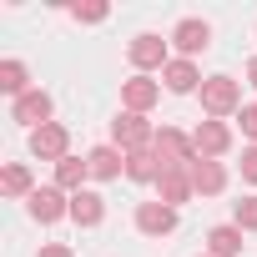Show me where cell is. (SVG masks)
Wrapping results in <instances>:
<instances>
[{
  "instance_id": "obj_1",
  "label": "cell",
  "mask_w": 257,
  "mask_h": 257,
  "mask_svg": "<svg viewBox=\"0 0 257 257\" xmlns=\"http://www.w3.org/2000/svg\"><path fill=\"white\" fill-rule=\"evenodd\" d=\"M202 111H212V116L237 111V81H232V76H212V81H202Z\"/></svg>"
},
{
  "instance_id": "obj_2",
  "label": "cell",
  "mask_w": 257,
  "mask_h": 257,
  "mask_svg": "<svg viewBox=\"0 0 257 257\" xmlns=\"http://www.w3.org/2000/svg\"><path fill=\"white\" fill-rule=\"evenodd\" d=\"M116 142L126 147V152H147V142H152V126H147V116H137V111H126V116H116Z\"/></svg>"
},
{
  "instance_id": "obj_3",
  "label": "cell",
  "mask_w": 257,
  "mask_h": 257,
  "mask_svg": "<svg viewBox=\"0 0 257 257\" xmlns=\"http://www.w3.org/2000/svg\"><path fill=\"white\" fill-rule=\"evenodd\" d=\"M71 212V197H61V187H36L31 192V217L36 222H56Z\"/></svg>"
},
{
  "instance_id": "obj_4",
  "label": "cell",
  "mask_w": 257,
  "mask_h": 257,
  "mask_svg": "<svg viewBox=\"0 0 257 257\" xmlns=\"http://www.w3.org/2000/svg\"><path fill=\"white\" fill-rule=\"evenodd\" d=\"M137 227H142L147 237H162V232L177 227V207H167V202H142V207H137Z\"/></svg>"
},
{
  "instance_id": "obj_5",
  "label": "cell",
  "mask_w": 257,
  "mask_h": 257,
  "mask_svg": "<svg viewBox=\"0 0 257 257\" xmlns=\"http://www.w3.org/2000/svg\"><path fill=\"white\" fill-rule=\"evenodd\" d=\"M192 147H197V157L212 162V157H222V152L232 147V132H227L222 121H202V126H197V137H192Z\"/></svg>"
},
{
  "instance_id": "obj_6",
  "label": "cell",
  "mask_w": 257,
  "mask_h": 257,
  "mask_svg": "<svg viewBox=\"0 0 257 257\" xmlns=\"http://www.w3.org/2000/svg\"><path fill=\"white\" fill-rule=\"evenodd\" d=\"M31 152L41 162H66V126H41V132H31Z\"/></svg>"
},
{
  "instance_id": "obj_7",
  "label": "cell",
  "mask_w": 257,
  "mask_h": 257,
  "mask_svg": "<svg viewBox=\"0 0 257 257\" xmlns=\"http://www.w3.org/2000/svg\"><path fill=\"white\" fill-rule=\"evenodd\" d=\"M11 116L41 132V126H51V96H46V91H26V96L16 101V111H11Z\"/></svg>"
},
{
  "instance_id": "obj_8",
  "label": "cell",
  "mask_w": 257,
  "mask_h": 257,
  "mask_svg": "<svg viewBox=\"0 0 257 257\" xmlns=\"http://www.w3.org/2000/svg\"><path fill=\"white\" fill-rule=\"evenodd\" d=\"M172 41H177V51H182V56H197V51H207V46H212V26H207V21H177Z\"/></svg>"
},
{
  "instance_id": "obj_9",
  "label": "cell",
  "mask_w": 257,
  "mask_h": 257,
  "mask_svg": "<svg viewBox=\"0 0 257 257\" xmlns=\"http://www.w3.org/2000/svg\"><path fill=\"white\" fill-rule=\"evenodd\" d=\"M157 187H162V202L167 207H177V202H187L197 187H192V177H187V167H167L162 177H157Z\"/></svg>"
},
{
  "instance_id": "obj_10",
  "label": "cell",
  "mask_w": 257,
  "mask_h": 257,
  "mask_svg": "<svg viewBox=\"0 0 257 257\" xmlns=\"http://www.w3.org/2000/svg\"><path fill=\"white\" fill-rule=\"evenodd\" d=\"M121 96H126V106H132V111L142 116V111H147V106H152V101L162 96V86H157L152 76H132V81L121 86Z\"/></svg>"
},
{
  "instance_id": "obj_11",
  "label": "cell",
  "mask_w": 257,
  "mask_h": 257,
  "mask_svg": "<svg viewBox=\"0 0 257 257\" xmlns=\"http://www.w3.org/2000/svg\"><path fill=\"white\" fill-rule=\"evenodd\" d=\"M86 167H91V177L111 182V177H121V172H126V157H121L116 147H96V152L86 157Z\"/></svg>"
},
{
  "instance_id": "obj_12",
  "label": "cell",
  "mask_w": 257,
  "mask_h": 257,
  "mask_svg": "<svg viewBox=\"0 0 257 257\" xmlns=\"http://www.w3.org/2000/svg\"><path fill=\"white\" fill-rule=\"evenodd\" d=\"M187 177H192V187H197V192H207V197H217V192H222V182H227V177H222V167H217V162H207V157H197V162L187 167Z\"/></svg>"
},
{
  "instance_id": "obj_13",
  "label": "cell",
  "mask_w": 257,
  "mask_h": 257,
  "mask_svg": "<svg viewBox=\"0 0 257 257\" xmlns=\"http://www.w3.org/2000/svg\"><path fill=\"white\" fill-rule=\"evenodd\" d=\"M162 172H167L162 157H152V152H126V177H132V182H157Z\"/></svg>"
},
{
  "instance_id": "obj_14",
  "label": "cell",
  "mask_w": 257,
  "mask_h": 257,
  "mask_svg": "<svg viewBox=\"0 0 257 257\" xmlns=\"http://www.w3.org/2000/svg\"><path fill=\"white\" fill-rule=\"evenodd\" d=\"M132 61H137V66H162V71H167V41H162V36H137V41H132Z\"/></svg>"
},
{
  "instance_id": "obj_15",
  "label": "cell",
  "mask_w": 257,
  "mask_h": 257,
  "mask_svg": "<svg viewBox=\"0 0 257 257\" xmlns=\"http://www.w3.org/2000/svg\"><path fill=\"white\" fill-rule=\"evenodd\" d=\"M71 217H76L81 227H96V222L106 217V207H101L96 192H71Z\"/></svg>"
},
{
  "instance_id": "obj_16",
  "label": "cell",
  "mask_w": 257,
  "mask_h": 257,
  "mask_svg": "<svg viewBox=\"0 0 257 257\" xmlns=\"http://www.w3.org/2000/svg\"><path fill=\"white\" fill-rule=\"evenodd\" d=\"M207 247H212V257H237L242 252V227L232 222V227H212L207 232Z\"/></svg>"
},
{
  "instance_id": "obj_17",
  "label": "cell",
  "mask_w": 257,
  "mask_h": 257,
  "mask_svg": "<svg viewBox=\"0 0 257 257\" xmlns=\"http://www.w3.org/2000/svg\"><path fill=\"white\" fill-rule=\"evenodd\" d=\"M162 76H167V91H192L197 86V66L192 61H167Z\"/></svg>"
},
{
  "instance_id": "obj_18",
  "label": "cell",
  "mask_w": 257,
  "mask_h": 257,
  "mask_svg": "<svg viewBox=\"0 0 257 257\" xmlns=\"http://www.w3.org/2000/svg\"><path fill=\"white\" fill-rule=\"evenodd\" d=\"M91 177V167L86 162H76V157H66V162H56V182L61 187H71V192H81V182Z\"/></svg>"
},
{
  "instance_id": "obj_19",
  "label": "cell",
  "mask_w": 257,
  "mask_h": 257,
  "mask_svg": "<svg viewBox=\"0 0 257 257\" xmlns=\"http://www.w3.org/2000/svg\"><path fill=\"white\" fill-rule=\"evenodd\" d=\"M0 86L21 101V96H26V66H21V61H0Z\"/></svg>"
},
{
  "instance_id": "obj_20",
  "label": "cell",
  "mask_w": 257,
  "mask_h": 257,
  "mask_svg": "<svg viewBox=\"0 0 257 257\" xmlns=\"http://www.w3.org/2000/svg\"><path fill=\"white\" fill-rule=\"evenodd\" d=\"M0 187H6L11 197H31V172H26V167H6V177H0Z\"/></svg>"
},
{
  "instance_id": "obj_21",
  "label": "cell",
  "mask_w": 257,
  "mask_h": 257,
  "mask_svg": "<svg viewBox=\"0 0 257 257\" xmlns=\"http://www.w3.org/2000/svg\"><path fill=\"white\" fill-rule=\"evenodd\" d=\"M237 227L242 232H257V197H242L237 202Z\"/></svg>"
},
{
  "instance_id": "obj_22",
  "label": "cell",
  "mask_w": 257,
  "mask_h": 257,
  "mask_svg": "<svg viewBox=\"0 0 257 257\" xmlns=\"http://www.w3.org/2000/svg\"><path fill=\"white\" fill-rule=\"evenodd\" d=\"M237 121H242V132L257 142V106H242V116H237Z\"/></svg>"
},
{
  "instance_id": "obj_23",
  "label": "cell",
  "mask_w": 257,
  "mask_h": 257,
  "mask_svg": "<svg viewBox=\"0 0 257 257\" xmlns=\"http://www.w3.org/2000/svg\"><path fill=\"white\" fill-rule=\"evenodd\" d=\"M71 16H76V21H106V6H76Z\"/></svg>"
},
{
  "instance_id": "obj_24",
  "label": "cell",
  "mask_w": 257,
  "mask_h": 257,
  "mask_svg": "<svg viewBox=\"0 0 257 257\" xmlns=\"http://www.w3.org/2000/svg\"><path fill=\"white\" fill-rule=\"evenodd\" d=\"M242 177H247V182H257V147H252V152H242Z\"/></svg>"
},
{
  "instance_id": "obj_25",
  "label": "cell",
  "mask_w": 257,
  "mask_h": 257,
  "mask_svg": "<svg viewBox=\"0 0 257 257\" xmlns=\"http://www.w3.org/2000/svg\"><path fill=\"white\" fill-rule=\"evenodd\" d=\"M41 257H71V247H41Z\"/></svg>"
},
{
  "instance_id": "obj_26",
  "label": "cell",
  "mask_w": 257,
  "mask_h": 257,
  "mask_svg": "<svg viewBox=\"0 0 257 257\" xmlns=\"http://www.w3.org/2000/svg\"><path fill=\"white\" fill-rule=\"evenodd\" d=\"M247 81H252V86H257V56H252V61H247Z\"/></svg>"
}]
</instances>
